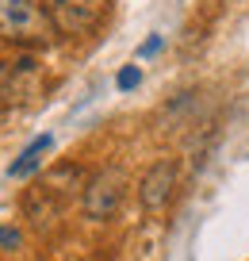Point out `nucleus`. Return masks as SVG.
Returning a JSON list of instances; mask_svg holds the SVG:
<instances>
[{"mask_svg":"<svg viewBox=\"0 0 249 261\" xmlns=\"http://www.w3.org/2000/svg\"><path fill=\"white\" fill-rule=\"evenodd\" d=\"M58 27L42 0H0V42L23 50H46L58 42Z\"/></svg>","mask_w":249,"mask_h":261,"instance_id":"obj_1","label":"nucleus"},{"mask_svg":"<svg viewBox=\"0 0 249 261\" xmlns=\"http://www.w3.org/2000/svg\"><path fill=\"white\" fill-rule=\"evenodd\" d=\"M62 35H92L107 16V0H42Z\"/></svg>","mask_w":249,"mask_h":261,"instance_id":"obj_2","label":"nucleus"},{"mask_svg":"<svg viewBox=\"0 0 249 261\" xmlns=\"http://www.w3.org/2000/svg\"><path fill=\"white\" fill-rule=\"evenodd\" d=\"M123 188H127V177H123L119 169H100L89 177V185H85V192H80V207H85V215L96 223L112 219L115 212H119L123 204Z\"/></svg>","mask_w":249,"mask_h":261,"instance_id":"obj_3","label":"nucleus"},{"mask_svg":"<svg viewBox=\"0 0 249 261\" xmlns=\"http://www.w3.org/2000/svg\"><path fill=\"white\" fill-rule=\"evenodd\" d=\"M173 188H177V162L173 158H161L138 180V204L146 212H165V204L173 200Z\"/></svg>","mask_w":249,"mask_h":261,"instance_id":"obj_4","label":"nucleus"},{"mask_svg":"<svg viewBox=\"0 0 249 261\" xmlns=\"http://www.w3.org/2000/svg\"><path fill=\"white\" fill-rule=\"evenodd\" d=\"M39 81V62L35 58H12L0 62V104H23Z\"/></svg>","mask_w":249,"mask_h":261,"instance_id":"obj_5","label":"nucleus"},{"mask_svg":"<svg viewBox=\"0 0 249 261\" xmlns=\"http://www.w3.org/2000/svg\"><path fill=\"white\" fill-rule=\"evenodd\" d=\"M50 150H54V139H50V135H42V139H35L31 146H27L23 154H19V162H12L8 177H12V180H23V177H31V173H35V169H39V165H42V158H46Z\"/></svg>","mask_w":249,"mask_h":261,"instance_id":"obj_6","label":"nucleus"},{"mask_svg":"<svg viewBox=\"0 0 249 261\" xmlns=\"http://www.w3.org/2000/svg\"><path fill=\"white\" fill-rule=\"evenodd\" d=\"M19 246H23L19 227H0V250H19Z\"/></svg>","mask_w":249,"mask_h":261,"instance_id":"obj_7","label":"nucleus"},{"mask_svg":"<svg viewBox=\"0 0 249 261\" xmlns=\"http://www.w3.org/2000/svg\"><path fill=\"white\" fill-rule=\"evenodd\" d=\"M138 81H142V69H138V65H127V69H119V89H134Z\"/></svg>","mask_w":249,"mask_h":261,"instance_id":"obj_8","label":"nucleus"},{"mask_svg":"<svg viewBox=\"0 0 249 261\" xmlns=\"http://www.w3.org/2000/svg\"><path fill=\"white\" fill-rule=\"evenodd\" d=\"M157 50H161V35H153V39H146V42H142V50H138V54L150 58V54H157Z\"/></svg>","mask_w":249,"mask_h":261,"instance_id":"obj_9","label":"nucleus"}]
</instances>
